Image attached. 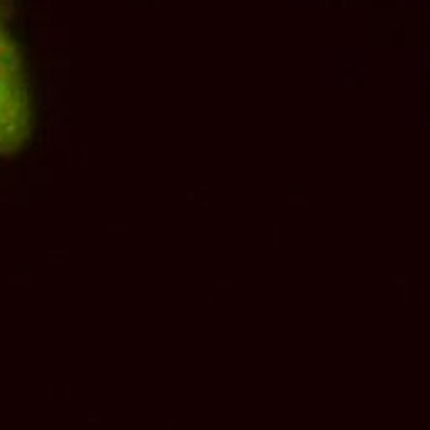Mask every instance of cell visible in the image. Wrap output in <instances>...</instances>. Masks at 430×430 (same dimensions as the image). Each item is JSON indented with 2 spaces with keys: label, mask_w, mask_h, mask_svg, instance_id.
<instances>
[{
  "label": "cell",
  "mask_w": 430,
  "mask_h": 430,
  "mask_svg": "<svg viewBox=\"0 0 430 430\" xmlns=\"http://www.w3.org/2000/svg\"><path fill=\"white\" fill-rule=\"evenodd\" d=\"M30 131V96L15 42L0 15V153H10Z\"/></svg>",
  "instance_id": "1"
}]
</instances>
